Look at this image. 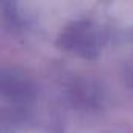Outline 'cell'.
<instances>
[{"label":"cell","instance_id":"6da1fadb","mask_svg":"<svg viewBox=\"0 0 133 133\" xmlns=\"http://www.w3.org/2000/svg\"><path fill=\"white\" fill-rule=\"evenodd\" d=\"M56 45L64 50L82 56L85 59H94L103 45L100 30L88 19L72 21L66 25L56 39Z\"/></svg>","mask_w":133,"mask_h":133},{"label":"cell","instance_id":"7a4b0ae2","mask_svg":"<svg viewBox=\"0 0 133 133\" xmlns=\"http://www.w3.org/2000/svg\"><path fill=\"white\" fill-rule=\"evenodd\" d=\"M35 97L36 85L24 71L0 66V105L28 108Z\"/></svg>","mask_w":133,"mask_h":133},{"label":"cell","instance_id":"3957f363","mask_svg":"<svg viewBox=\"0 0 133 133\" xmlns=\"http://www.w3.org/2000/svg\"><path fill=\"white\" fill-rule=\"evenodd\" d=\"M28 119V108L0 105V133H13Z\"/></svg>","mask_w":133,"mask_h":133}]
</instances>
